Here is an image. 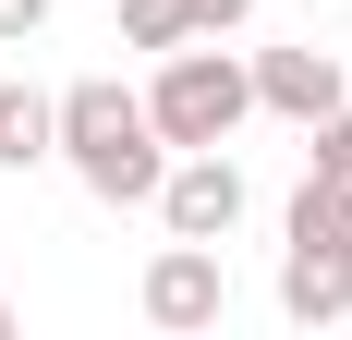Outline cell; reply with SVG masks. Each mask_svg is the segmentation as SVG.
Masks as SVG:
<instances>
[{
	"label": "cell",
	"instance_id": "6da1fadb",
	"mask_svg": "<svg viewBox=\"0 0 352 340\" xmlns=\"http://www.w3.org/2000/svg\"><path fill=\"white\" fill-rule=\"evenodd\" d=\"M49 158H61V170H73L98 206H158L170 134L146 122V98H134V85L85 73V85H61V134H49Z\"/></svg>",
	"mask_w": 352,
	"mask_h": 340
},
{
	"label": "cell",
	"instance_id": "7a4b0ae2",
	"mask_svg": "<svg viewBox=\"0 0 352 340\" xmlns=\"http://www.w3.org/2000/svg\"><path fill=\"white\" fill-rule=\"evenodd\" d=\"M280 316L292 328H340L352 316V182H316L292 195V243H280Z\"/></svg>",
	"mask_w": 352,
	"mask_h": 340
},
{
	"label": "cell",
	"instance_id": "3957f363",
	"mask_svg": "<svg viewBox=\"0 0 352 340\" xmlns=\"http://www.w3.org/2000/svg\"><path fill=\"white\" fill-rule=\"evenodd\" d=\"M255 109V61H231V49H207V36H182V49H158V85H146V122L182 146H231Z\"/></svg>",
	"mask_w": 352,
	"mask_h": 340
},
{
	"label": "cell",
	"instance_id": "277c9868",
	"mask_svg": "<svg viewBox=\"0 0 352 340\" xmlns=\"http://www.w3.org/2000/svg\"><path fill=\"white\" fill-rule=\"evenodd\" d=\"M158 219H170L182 243H231L243 231V170L219 158V146H182V158L158 170Z\"/></svg>",
	"mask_w": 352,
	"mask_h": 340
},
{
	"label": "cell",
	"instance_id": "5b68a950",
	"mask_svg": "<svg viewBox=\"0 0 352 340\" xmlns=\"http://www.w3.org/2000/svg\"><path fill=\"white\" fill-rule=\"evenodd\" d=\"M231 316V268H219V243H158V268H146V328H219Z\"/></svg>",
	"mask_w": 352,
	"mask_h": 340
},
{
	"label": "cell",
	"instance_id": "8992f818",
	"mask_svg": "<svg viewBox=\"0 0 352 340\" xmlns=\"http://www.w3.org/2000/svg\"><path fill=\"white\" fill-rule=\"evenodd\" d=\"M255 109L328 122V109H340V61H328V49H267V61H255Z\"/></svg>",
	"mask_w": 352,
	"mask_h": 340
},
{
	"label": "cell",
	"instance_id": "52a82bcc",
	"mask_svg": "<svg viewBox=\"0 0 352 340\" xmlns=\"http://www.w3.org/2000/svg\"><path fill=\"white\" fill-rule=\"evenodd\" d=\"M61 134V98H36V85H0V170H36Z\"/></svg>",
	"mask_w": 352,
	"mask_h": 340
},
{
	"label": "cell",
	"instance_id": "ba28073f",
	"mask_svg": "<svg viewBox=\"0 0 352 340\" xmlns=\"http://www.w3.org/2000/svg\"><path fill=\"white\" fill-rule=\"evenodd\" d=\"M182 36H195L182 0H122V49H182Z\"/></svg>",
	"mask_w": 352,
	"mask_h": 340
},
{
	"label": "cell",
	"instance_id": "9c48e42d",
	"mask_svg": "<svg viewBox=\"0 0 352 340\" xmlns=\"http://www.w3.org/2000/svg\"><path fill=\"white\" fill-rule=\"evenodd\" d=\"M304 134H316V182H352V98L328 122H304Z\"/></svg>",
	"mask_w": 352,
	"mask_h": 340
},
{
	"label": "cell",
	"instance_id": "30bf717a",
	"mask_svg": "<svg viewBox=\"0 0 352 340\" xmlns=\"http://www.w3.org/2000/svg\"><path fill=\"white\" fill-rule=\"evenodd\" d=\"M36 25H49V0H0V49H25Z\"/></svg>",
	"mask_w": 352,
	"mask_h": 340
},
{
	"label": "cell",
	"instance_id": "8fae6325",
	"mask_svg": "<svg viewBox=\"0 0 352 340\" xmlns=\"http://www.w3.org/2000/svg\"><path fill=\"white\" fill-rule=\"evenodd\" d=\"M182 12H195V36H219V25H243L255 0H182Z\"/></svg>",
	"mask_w": 352,
	"mask_h": 340
},
{
	"label": "cell",
	"instance_id": "7c38bea8",
	"mask_svg": "<svg viewBox=\"0 0 352 340\" xmlns=\"http://www.w3.org/2000/svg\"><path fill=\"white\" fill-rule=\"evenodd\" d=\"M0 340H12V304H0Z\"/></svg>",
	"mask_w": 352,
	"mask_h": 340
}]
</instances>
